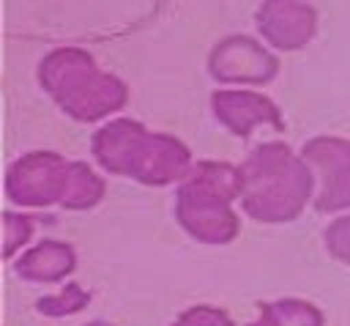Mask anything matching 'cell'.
I'll list each match as a JSON object with an SVG mask.
<instances>
[{
	"label": "cell",
	"mask_w": 350,
	"mask_h": 326,
	"mask_svg": "<svg viewBox=\"0 0 350 326\" xmlns=\"http://www.w3.org/2000/svg\"><path fill=\"white\" fill-rule=\"evenodd\" d=\"M254 186L249 192L252 211L262 216H284L295 208L301 197V173L282 156V153H265L252 170Z\"/></svg>",
	"instance_id": "obj_1"
},
{
	"label": "cell",
	"mask_w": 350,
	"mask_h": 326,
	"mask_svg": "<svg viewBox=\"0 0 350 326\" xmlns=\"http://www.w3.org/2000/svg\"><path fill=\"white\" fill-rule=\"evenodd\" d=\"M46 71H49V82L63 90V88H71L77 90V99H74V110L82 107V88L88 90L93 107H112L118 99H120V90L118 85H112L107 77H96L90 71V63L85 55L74 52V49H66V52H57L49 58L46 63Z\"/></svg>",
	"instance_id": "obj_2"
},
{
	"label": "cell",
	"mask_w": 350,
	"mask_h": 326,
	"mask_svg": "<svg viewBox=\"0 0 350 326\" xmlns=\"http://www.w3.org/2000/svg\"><path fill=\"white\" fill-rule=\"evenodd\" d=\"M314 8L309 0H262L257 8L260 33L276 47H301L314 30Z\"/></svg>",
	"instance_id": "obj_3"
},
{
	"label": "cell",
	"mask_w": 350,
	"mask_h": 326,
	"mask_svg": "<svg viewBox=\"0 0 350 326\" xmlns=\"http://www.w3.org/2000/svg\"><path fill=\"white\" fill-rule=\"evenodd\" d=\"M213 71H219L227 79H262L273 71V60L265 55L260 44H254L246 36L227 38L213 58Z\"/></svg>",
	"instance_id": "obj_4"
},
{
	"label": "cell",
	"mask_w": 350,
	"mask_h": 326,
	"mask_svg": "<svg viewBox=\"0 0 350 326\" xmlns=\"http://www.w3.org/2000/svg\"><path fill=\"white\" fill-rule=\"evenodd\" d=\"M312 159L320 164L325 178V203L328 205H342L350 203V145L336 142V140H323L312 145Z\"/></svg>",
	"instance_id": "obj_5"
},
{
	"label": "cell",
	"mask_w": 350,
	"mask_h": 326,
	"mask_svg": "<svg viewBox=\"0 0 350 326\" xmlns=\"http://www.w3.org/2000/svg\"><path fill=\"white\" fill-rule=\"evenodd\" d=\"M216 110L238 131H243L249 126V121L271 118V110L265 107V101L252 96V93H221L216 99Z\"/></svg>",
	"instance_id": "obj_6"
},
{
	"label": "cell",
	"mask_w": 350,
	"mask_h": 326,
	"mask_svg": "<svg viewBox=\"0 0 350 326\" xmlns=\"http://www.w3.org/2000/svg\"><path fill=\"white\" fill-rule=\"evenodd\" d=\"M52 167H55V162L52 159H33V162H27V164H22V170H19V175H16V195L19 197H25V200H38L41 195H49L52 189V178L49 175H55L52 173Z\"/></svg>",
	"instance_id": "obj_7"
},
{
	"label": "cell",
	"mask_w": 350,
	"mask_h": 326,
	"mask_svg": "<svg viewBox=\"0 0 350 326\" xmlns=\"http://www.w3.org/2000/svg\"><path fill=\"white\" fill-rule=\"evenodd\" d=\"M60 263H66V252L63 249H57V247H44V249H38L33 258H30V271H57L60 268Z\"/></svg>",
	"instance_id": "obj_8"
},
{
	"label": "cell",
	"mask_w": 350,
	"mask_h": 326,
	"mask_svg": "<svg viewBox=\"0 0 350 326\" xmlns=\"http://www.w3.org/2000/svg\"><path fill=\"white\" fill-rule=\"evenodd\" d=\"M331 241H334V247L339 249V255L350 258V219L339 222V225L331 230Z\"/></svg>",
	"instance_id": "obj_9"
}]
</instances>
